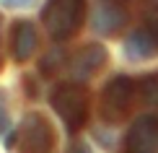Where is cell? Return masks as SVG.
I'll return each mask as SVG.
<instances>
[{"mask_svg": "<svg viewBox=\"0 0 158 153\" xmlns=\"http://www.w3.org/2000/svg\"><path fill=\"white\" fill-rule=\"evenodd\" d=\"M83 16H85V0H47L42 11L44 29L57 42L73 36L81 29Z\"/></svg>", "mask_w": 158, "mask_h": 153, "instance_id": "1", "label": "cell"}, {"mask_svg": "<svg viewBox=\"0 0 158 153\" xmlns=\"http://www.w3.org/2000/svg\"><path fill=\"white\" fill-rule=\"evenodd\" d=\"M52 109L70 132H78L88 119V91L81 83H62L52 91Z\"/></svg>", "mask_w": 158, "mask_h": 153, "instance_id": "2", "label": "cell"}, {"mask_svg": "<svg viewBox=\"0 0 158 153\" xmlns=\"http://www.w3.org/2000/svg\"><path fill=\"white\" fill-rule=\"evenodd\" d=\"M135 91H137V86L132 83V78H127V75L111 78L106 83V88L101 91V119H106V122L124 119V114L132 106Z\"/></svg>", "mask_w": 158, "mask_h": 153, "instance_id": "3", "label": "cell"}, {"mask_svg": "<svg viewBox=\"0 0 158 153\" xmlns=\"http://www.w3.org/2000/svg\"><path fill=\"white\" fill-rule=\"evenodd\" d=\"M55 145V130L42 114L31 112L23 117L18 130V151L21 153H49Z\"/></svg>", "mask_w": 158, "mask_h": 153, "instance_id": "4", "label": "cell"}, {"mask_svg": "<svg viewBox=\"0 0 158 153\" xmlns=\"http://www.w3.org/2000/svg\"><path fill=\"white\" fill-rule=\"evenodd\" d=\"M127 153H158V119L140 117L127 132Z\"/></svg>", "mask_w": 158, "mask_h": 153, "instance_id": "5", "label": "cell"}, {"mask_svg": "<svg viewBox=\"0 0 158 153\" xmlns=\"http://www.w3.org/2000/svg\"><path fill=\"white\" fill-rule=\"evenodd\" d=\"M124 23H127V11L117 0H98L96 3L94 18H91V26H94L96 34H104V36L119 34Z\"/></svg>", "mask_w": 158, "mask_h": 153, "instance_id": "6", "label": "cell"}, {"mask_svg": "<svg viewBox=\"0 0 158 153\" xmlns=\"http://www.w3.org/2000/svg\"><path fill=\"white\" fill-rule=\"evenodd\" d=\"M106 49L101 47V44H85V47L75 55L73 65H70V73H73V78L78 83L81 81H88L91 75H96L98 70L106 65Z\"/></svg>", "mask_w": 158, "mask_h": 153, "instance_id": "7", "label": "cell"}, {"mask_svg": "<svg viewBox=\"0 0 158 153\" xmlns=\"http://www.w3.org/2000/svg\"><path fill=\"white\" fill-rule=\"evenodd\" d=\"M36 26L31 21H21L13 23V36H10V49H13V57L18 60V62H26L31 55L36 52Z\"/></svg>", "mask_w": 158, "mask_h": 153, "instance_id": "8", "label": "cell"}, {"mask_svg": "<svg viewBox=\"0 0 158 153\" xmlns=\"http://www.w3.org/2000/svg\"><path fill=\"white\" fill-rule=\"evenodd\" d=\"M124 52H127L130 60H150L158 55V42L148 34L145 29H137L135 34L127 36L124 42Z\"/></svg>", "mask_w": 158, "mask_h": 153, "instance_id": "9", "label": "cell"}, {"mask_svg": "<svg viewBox=\"0 0 158 153\" xmlns=\"http://www.w3.org/2000/svg\"><path fill=\"white\" fill-rule=\"evenodd\" d=\"M137 91L148 106H158V75H145L137 83Z\"/></svg>", "mask_w": 158, "mask_h": 153, "instance_id": "10", "label": "cell"}, {"mask_svg": "<svg viewBox=\"0 0 158 153\" xmlns=\"http://www.w3.org/2000/svg\"><path fill=\"white\" fill-rule=\"evenodd\" d=\"M62 62V55L60 52H49L47 57H44V62H42V73H47V75H52V73L57 70V65Z\"/></svg>", "mask_w": 158, "mask_h": 153, "instance_id": "11", "label": "cell"}, {"mask_svg": "<svg viewBox=\"0 0 158 153\" xmlns=\"http://www.w3.org/2000/svg\"><path fill=\"white\" fill-rule=\"evenodd\" d=\"M143 29H145L148 34H150V36H153L156 42H158V8H156V11H153V13H150V16L145 18V23H143Z\"/></svg>", "mask_w": 158, "mask_h": 153, "instance_id": "12", "label": "cell"}, {"mask_svg": "<svg viewBox=\"0 0 158 153\" xmlns=\"http://www.w3.org/2000/svg\"><path fill=\"white\" fill-rule=\"evenodd\" d=\"M0 5H5V8H16V11H21V8H29V5H34V0H0Z\"/></svg>", "mask_w": 158, "mask_h": 153, "instance_id": "13", "label": "cell"}, {"mask_svg": "<svg viewBox=\"0 0 158 153\" xmlns=\"http://www.w3.org/2000/svg\"><path fill=\"white\" fill-rule=\"evenodd\" d=\"M70 153H91V148H88L85 143H75L73 148H70Z\"/></svg>", "mask_w": 158, "mask_h": 153, "instance_id": "14", "label": "cell"}]
</instances>
